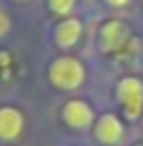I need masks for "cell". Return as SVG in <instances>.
Masks as SVG:
<instances>
[{
    "instance_id": "cell-7",
    "label": "cell",
    "mask_w": 143,
    "mask_h": 146,
    "mask_svg": "<svg viewBox=\"0 0 143 146\" xmlns=\"http://www.w3.org/2000/svg\"><path fill=\"white\" fill-rule=\"evenodd\" d=\"M24 132V113L17 106H0V141H17Z\"/></svg>"
},
{
    "instance_id": "cell-11",
    "label": "cell",
    "mask_w": 143,
    "mask_h": 146,
    "mask_svg": "<svg viewBox=\"0 0 143 146\" xmlns=\"http://www.w3.org/2000/svg\"><path fill=\"white\" fill-rule=\"evenodd\" d=\"M12 3H24V0H12Z\"/></svg>"
},
{
    "instance_id": "cell-8",
    "label": "cell",
    "mask_w": 143,
    "mask_h": 146,
    "mask_svg": "<svg viewBox=\"0 0 143 146\" xmlns=\"http://www.w3.org/2000/svg\"><path fill=\"white\" fill-rule=\"evenodd\" d=\"M74 7H76V0H48V10H50V15L60 17V19L72 17Z\"/></svg>"
},
{
    "instance_id": "cell-9",
    "label": "cell",
    "mask_w": 143,
    "mask_h": 146,
    "mask_svg": "<svg viewBox=\"0 0 143 146\" xmlns=\"http://www.w3.org/2000/svg\"><path fill=\"white\" fill-rule=\"evenodd\" d=\"M10 29H12V19H10L7 12L0 7V38H3V36H7V34H10Z\"/></svg>"
},
{
    "instance_id": "cell-10",
    "label": "cell",
    "mask_w": 143,
    "mask_h": 146,
    "mask_svg": "<svg viewBox=\"0 0 143 146\" xmlns=\"http://www.w3.org/2000/svg\"><path fill=\"white\" fill-rule=\"evenodd\" d=\"M103 3L110 5V7H115V10H124V7L131 3V0H103Z\"/></svg>"
},
{
    "instance_id": "cell-3",
    "label": "cell",
    "mask_w": 143,
    "mask_h": 146,
    "mask_svg": "<svg viewBox=\"0 0 143 146\" xmlns=\"http://www.w3.org/2000/svg\"><path fill=\"white\" fill-rule=\"evenodd\" d=\"M131 29L122 19H107L98 31V46L103 53H119L129 46Z\"/></svg>"
},
{
    "instance_id": "cell-6",
    "label": "cell",
    "mask_w": 143,
    "mask_h": 146,
    "mask_svg": "<svg viewBox=\"0 0 143 146\" xmlns=\"http://www.w3.org/2000/svg\"><path fill=\"white\" fill-rule=\"evenodd\" d=\"M83 36V22L76 17H64L52 29V41L60 50H72Z\"/></svg>"
},
{
    "instance_id": "cell-5",
    "label": "cell",
    "mask_w": 143,
    "mask_h": 146,
    "mask_svg": "<svg viewBox=\"0 0 143 146\" xmlns=\"http://www.w3.org/2000/svg\"><path fill=\"white\" fill-rule=\"evenodd\" d=\"M93 134H95V139H98L100 144L117 146L124 139V134H127V127H124V122L115 113H103L93 125Z\"/></svg>"
},
{
    "instance_id": "cell-4",
    "label": "cell",
    "mask_w": 143,
    "mask_h": 146,
    "mask_svg": "<svg viewBox=\"0 0 143 146\" xmlns=\"http://www.w3.org/2000/svg\"><path fill=\"white\" fill-rule=\"evenodd\" d=\"M62 122L69 127V129H76V132H83L88 129L91 125H95V113H93V106L83 98H72L62 106Z\"/></svg>"
},
{
    "instance_id": "cell-1",
    "label": "cell",
    "mask_w": 143,
    "mask_h": 146,
    "mask_svg": "<svg viewBox=\"0 0 143 146\" xmlns=\"http://www.w3.org/2000/svg\"><path fill=\"white\" fill-rule=\"evenodd\" d=\"M48 79L60 91H76L86 82V67L74 55H60L48 67Z\"/></svg>"
},
{
    "instance_id": "cell-2",
    "label": "cell",
    "mask_w": 143,
    "mask_h": 146,
    "mask_svg": "<svg viewBox=\"0 0 143 146\" xmlns=\"http://www.w3.org/2000/svg\"><path fill=\"white\" fill-rule=\"evenodd\" d=\"M115 96L127 120H143V79L122 77L115 86Z\"/></svg>"
},
{
    "instance_id": "cell-12",
    "label": "cell",
    "mask_w": 143,
    "mask_h": 146,
    "mask_svg": "<svg viewBox=\"0 0 143 146\" xmlns=\"http://www.w3.org/2000/svg\"><path fill=\"white\" fill-rule=\"evenodd\" d=\"M134 146H143V144H134Z\"/></svg>"
}]
</instances>
